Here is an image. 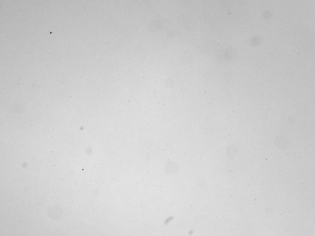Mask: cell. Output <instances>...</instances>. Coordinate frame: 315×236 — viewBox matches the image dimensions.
<instances>
[{
	"label": "cell",
	"instance_id": "6da1fadb",
	"mask_svg": "<svg viewBox=\"0 0 315 236\" xmlns=\"http://www.w3.org/2000/svg\"><path fill=\"white\" fill-rule=\"evenodd\" d=\"M60 209L57 206L52 207L49 209V215L54 219H57L60 216L61 214Z\"/></svg>",
	"mask_w": 315,
	"mask_h": 236
}]
</instances>
